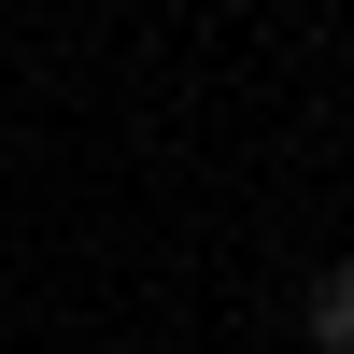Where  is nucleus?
Wrapping results in <instances>:
<instances>
[{"instance_id": "1", "label": "nucleus", "mask_w": 354, "mask_h": 354, "mask_svg": "<svg viewBox=\"0 0 354 354\" xmlns=\"http://www.w3.org/2000/svg\"><path fill=\"white\" fill-rule=\"evenodd\" d=\"M312 354H354V255L312 283Z\"/></svg>"}]
</instances>
